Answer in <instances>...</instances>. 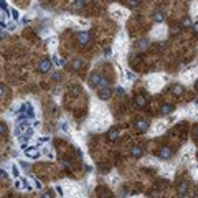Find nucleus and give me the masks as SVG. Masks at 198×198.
<instances>
[{
  "label": "nucleus",
  "mask_w": 198,
  "mask_h": 198,
  "mask_svg": "<svg viewBox=\"0 0 198 198\" xmlns=\"http://www.w3.org/2000/svg\"><path fill=\"white\" fill-rule=\"evenodd\" d=\"M89 84L93 88H104V86H109V81L106 79L104 76H102L99 71H94V73H91V76H89Z\"/></svg>",
  "instance_id": "nucleus-1"
},
{
  "label": "nucleus",
  "mask_w": 198,
  "mask_h": 198,
  "mask_svg": "<svg viewBox=\"0 0 198 198\" xmlns=\"http://www.w3.org/2000/svg\"><path fill=\"white\" fill-rule=\"evenodd\" d=\"M134 126H136V130H137L139 134H144V132H147V130H148V122L144 121V119L136 121V122H134Z\"/></svg>",
  "instance_id": "nucleus-2"
},
{
  "label": "nucleus",
  "mask_w": 198,
  "mask_h": 198,
  "mask_svg": "<svg viewBox=\"0 0 198 198\" xmlns=\"http://www.w3.org/2000/svg\"><path fill=\"white\" fill-rule=\"evenodd\" d=\"M190 187H188V182H182L178 187H177V192H178V196H190L192 193H188L190 192Z\"/></svg>",
  "instance_id": "nucleus-3"
},
{
  "label": "nucleus",
  "mask_w": 198,
  "mask_h": 198,
  "mask_svg": "<svg viewBox=\"0 0 198 198\" xmlns=\"http://www.w3.org/2000/svg\"><path fill=\"white\" fill-rule=\"evenodd\" d=\"M89 41H91V35L89 33H86V31H79V33H78V43H79L81 46H86Z\"/></svg>",
  "instance_id": "nucleus-4"
},
{
  "label": "nucleus",
  "mask_w": 198,
  "mask_h": 198,
  "mask_svg": "<svg viewBox=\"0 0 198 198\" xmlns=\"http://www.w3.org/2000/svg\"><path fill=\"white\" fill-rule=\"evenodd\" d=\"M111 94H112V91L109 89V86H104V88H99L97 89V96H99V99H102V101H107V99L111 97Z\"/></svg>",
  "instance_id": "nucleus-5"
},
{
  "label": "nucleus",
  "mask_w": 198,
  "mask_h": 198,
  "mask_svg": "<svg viewBox=\"0 0 198 198\" xmlns=\"http://www.w3.org/2000/svg\"><path fill=\"white\" fill-rule=\"evenodd\" d=\"M88 2H91V0H73V2L69 3V8H71L73 12H78V10H81L83 7H86Z\"/></svg>",
  "instance_id": "nucleus-6"
},
{
  "label": "nucleus",
  "mask_w": 198,
  "mask_h": 198,
  "mask_svg": "<svg viewBox=\"0 0 198 198\" xmlns=\"http://www.w3.org/2000/svg\"><path fill=\"white\" fill-rule=\"evenodd\" d=\"M134 104H136V107L144 109L147 106V97L144 96V94H137V96L134 97Z\"/></svg>",
  "instance_id": "nucleus-7"
},
{
  "label": "nucleus",
  "mask_w": 198,
  "mask_h": 198,
  "mask_svg": "<svg viewBox=\"0 0 198 198\" xmlns=\"http://www.w3.org/2000/svg\"><path fill=\"white\" fill-rule=\"evenodd\" d=\"M51 59H48V58H45V59H41V63H40V66H38V69H40V73H48L50 69H51Z\"/></svg>",
  "instance_id": "nucleus-8"
},
{
  "label": "nucleus",
  "mask_w": 198,
  "mask_h": 198,
  "mask_svg": "<svg viewBox=\"0 0 198 198\" xmlns=\"http://www.w3.org/2000/svg\"><path fill=\"white\" fill-rule=\"evenodd\" d=\"M172 148H168V147H162L160 150H158V157L160 158H164V160H167V158H170L172 157Z\"/></svg>",
  "instance_id": "nucleus-9"
},
{
  "label": "nucleus",
  "mask_w": 198,
  "mask_h": 198,
  "mask_svg": "<svg viewBox=\"0 0 198 198\" xmlns=\"http://www.w3.org/2000/svg\"><path fill=\"white\" fill-rule=\"evenodd\" d=\"M152 20H154L155 23L164 22V20H165V13L162 12V10H155V12H154V15H152Z\"/></svg>",
  "instance_id": "nucleus-10"
},
{
  "label": "nucleus",
  "mask_w": 198,
  "mask_h": 198,
  "mask_svg": "<svg viewBox=\"0 0 198 198\" xmlns=\"http://www.w3.org/2000/svg\"><path fill=\"white\" fill-rule=\"evenodd\" d=\"M142 152H144V148L140 147V145H134L132 148H130V155H132V157H136V158L142 157Z\"/></svg>",
  "instance_id": "nucleus-11"
},
{
  "label": "nucleus",
  "mask_w": 198,
  "mask_h": 198,
  "mask_svg": "<svg viewBox=\"0 0 198 198\" xmlns=\"http://www.w3.org/2000/svg\"><path fill=\"white\" fill-rule=\"evenodd\" d=\"M84 68V61L81 58H78V59H73V69L74 71H81V69Z\"/></svg>",
  "instance_id": "nucleus-12"
},
{
  "label": "nucleus",
  "mask_w": 198,
  "mask_h": 198,
  "mask_svg": "<svg viewBox=\"0 0 198 198\" xmlns=\"http://www.w3.org/2000/svg\"><path fill=\"white\" fill-rule=\"evenodd\" d=\"M117 137H119V130L117 129H111L107 132V139L111 140V142H116L117 140Z\"/></svg>",
  "instance_id": "nucleus-13"
},
{
  "label": "nucleus",
  "mask_w": 198,
  "mask_h": 198,
  "mask_svg": "<svg viewBox=\"0 0 198 198\" xmlns=\"http://www.w3.org/2000/svg\"><path fill=\"white\" fill-rule=\"evenodd\" d=\"M172 93L175 94V96H182V94L185 93V89H183V86H180V84H173L172 86Z\"/></svg>",
  "instance_id": "nucleus-14"
},
{
  "label": "nucleus",
  "mask_w": 198,
  "mask_h": 198,
  "mask_svg": "<svg viewBox=\"0 0 198 198\" xmlns=\"http://www.w3.org/2000/svg\"><path fill=\"white\" fill-rule=\"evenodd\" d=\"M27 155L30 158H38V157H40V152H38L37 148L31 147V148H27Z\"/></svg>",
  "instance_id": "nucleus-15"
},
{
  "label": "nucleus",
  "mask_w": 198,
  "mask_h": 198,
  "mask_svg": "<svg viewBox=\"0 0 198 198\" xmlns=\"http://www.w3.org/2000/svg\"><path fill=\"white\" fill-rule=\"evenodd\" d=\"M182 27H183V28H192V27H193L192 18H190V17H185V18L182 20Z\"/></svg>",
  "instance_id": "nucleus-16"
},
{
  "label": "nucleus",
  "mask_w": 198,
  "mask_h": 198,
  "mask_svg": "<svg viewBox=\"0 0 198 198\" xmlns=\"http://www.w3.org/2000/svg\"><path fill=\"white\" fill-rule=\"evenodd\" d=\"M172 111H173V106H170V104H164L162 106V109H160L162 114H170Z\"/></svg>",
  "instance_id": "nucleus-17"
},
{
  "label": "nucleus",
  "mask_w": 198,
  "mask_h": 198,
  "mask_svg": "<svg viewBox=\"0 0 198 198\" xmlns=\"http://www.w3.org/2000/svg\"><path fill=\"white\" fill-rule=\"evenodd\" d=\"M147 46H148V40H140V41H137V48L139 50H147Z\"/></svg>",
  "instance_id": "nucleus-18"
},
{
  "label": "nucleus",
  "mask_w": 198,
  "mask_h": 198,
  "mask_svg": "<svg viewBox=\"0 0 198 198\" xmlns=\"http://www.w3.org/2000/svg\"><path fill=\"white\" fill-rule=\"evenodd\" d=\"M126 3H127L129 8H136V7H139L140 0H126Z\"/></svg>",
  "instance_id": "nucleus-19"
},
{
  "label": "nucleus",
  "mask_w": 198,
  "mask_h": 198,
  "mask_svg": "<svg viewBox=\"0 0 198 198\" xmlns=\"http://www.w3.org/2000/svg\"><path fill=\"white\" fill-rule=\"evenodd\" d=\"M53 63H55L56 66H63L65 65V59L59 58V56H53Z\"/></svg>",
  "instance_id": "nucleus-20"
},
{
  "label": "nucleus",
  "mask_w": 198,
  "mask_h": 198,
  "mask_svg": "<svg viewBox=\"0 0 198 198\" xmlns=\"http://www.w3.org/2000/svg\"><path fill=\"white\" fill-rule=\"evenodd\" d=\"M71 94H73V96H79V94H81V88L79 86H73L71 88Z\"/></svg>",
  "instance_id": "nucleus-21"
},
{
  "label": "nucleus",
  "mask_w": 198,
  "mask_h": 198,
  "mask_svg": "<svg viewBox=\"0 0 198 198\" xmlns=\"http://www.w3.org/2000/svg\"><path fill=\"white\" fill-rule=\"evenodd\" d=\"M0 132H2V137H5L7 136V126H5V124H0Z\"/></svg>",
  "instance_id": "nucleus-22"
},
{
  "label": "nucleus",
  "mask_w": 198,
  "mask_h": 198,
  "mask_svg": "<svg viewBox=\"0 0 198 198\" xmlns=\"http://www.w3.org/2000/svg\"><path fill=\"white\" fill-rule=\"evenodd\" d=\"M15 187L18 190H22V188H27V185H25V183L22 182V180H18V182H15Z\"/></svg>",
  "instance_id": "nucleus-23"
},
{
  "label": "nucleus",
  "mask_w": 198,
  "mask_h": 198,
  "mask_svg": "<svg viewBox=\"0 0 198 198\" xmlns=\"http://www.w3.org/2000/svg\"><path fill=\"white\" fill-rule=\"evenodd\" d=\"M192 30H193V33L198 37V23H193V27H192Z\"/></svg>",
  "instance_id": "nucleus-24"
},
{
  "label": "nucleus",
  "mask_w": 198,
  "mask_h": 198,
  "mask_svg": "<svg viewBox=\"0 0 198 198\" xmlns=\"http://www.w3.org/2000/svg\"><path fill=\"white\" fill-rule=\"evenodd\" d=\"M0 91H2V97H5V84L0 86Z\"/></svg>",
  "instance_id": "nucleus-25"
},
{
  "label": "nucleus",
  "mask_w": 198,
  "mask_h": 198,
  "mask_svg": "<svg viewBox=\"0 0 198 198\" xmlns=\"http://www.w3.org/2000/svg\"><path fill=\"white\" fill-rule=\"evenodd\" d=\"M0 175H2V178H3V180H7V178H8V175L5 173V170H2V172H0Z\"/></svg>",
  "instance_id": "nucleus-26"
},
{
  "label": "nucleus",
  "mask_w": 198,
  "mask_h": 198,
  "mask_svg": "<svg viewBox=\"0 0 198 198\" xmlns=\"http://www.w3.org/2000/svg\"><path fill=\"white\" fill-rule=\"evenodd\" d=\"M12 17H13L15 20H18V12H15V10H13V12H12Z\"/></svg>",
  "instance_id": "nucleus-27"
},
{
  "label": "nucleus",
  "mask_w": 198,
  "mask_h": 198,
  "mask_svg": "<svg viewBox=\"0 0 198 198\" xmlns=\"http://www.w3.org/2000/svg\"><path fill=\"white\" fill-rule=\"evenodd\" d=\"M40 142H48V137H40Z\"/></svg>",
  "instance_id": "nucleus-28"
},
{
  "label": "nucleus",
  "mask_w": 198,
  "mask_h": 198,
  "mask_svg": "<svg viewBox=\"0 0 198 198\" xmlns=\"http://www.w3.org/2000/svg\"><path fill=\"white\" fill-rule=\"evenodd\" d=\"M116 91H117L119 94H124V89H122V88H117V89H116Z\"/></svg>",
  "instance_id": "nucleus-29"
},
{
  "label": "nucleus",
  "mask_w": 198,
  "mask_h": 198,
  "mask_svg": "<svg viewBox=\"0 0 198 198\" xmlns=\"http://www.w3.org/2000/svg\"><path fill=\"white\" fill-rule=\"evenodd\" d=\"M195 136L198 137V127H196V129H195Z\"/></svg>",
  "instance_id": "nucleus-30"
},
{
  "label": "nucleus",
  "mask_w": 198,
  "mask_h": 198,
  "mask_svg": "<svg viewBox=\"0 0 198 198\" xmlns=\"http://www.w3.org/2000/svg\"><path fill=\"white\" fill-rule=\"evenodd\" d=\"M196 89H198V83H196Z\"/></svg>",
  "instance_id": "nucleus-31"
}]
</instances>
